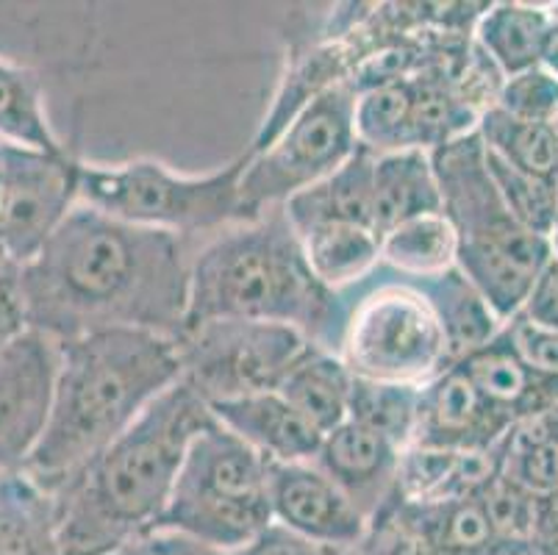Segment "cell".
Wrapping results in <instances>:
<instances>
[{
  "instance_id": "obj_1",
  "label": "cell",
  "mask_w": 558,
  "mask_h": 555,
  "mask_svg": "<svg viewBox=\"0 0 558 555\" xmlns=\"http://www.w3.org/2000/svg\"><path fill=\"white\" fill-rule=\"evenodd\" d=\"M190 264L179 233L131 226L78 203L25 264L28 325L59 342L114 328L179 339Z\"/></svg>"
},
{
  "instance_id": "obj_2",
  "label": "cell",
  "mask_w": 558,
  "mask_h": 555,
  "mask_svg": "<svg viewBox=\"0 0 558 555\" xmlns=\"http://www.w3.org/2000/svg\"><path fill=\"white\" fill-rule=\"evenodd\" d=\"M59 345L48 427L23 467L50 495L181 381L175 339L150 330H98Z\"/></svg>"
},
{
  "instance_id": "obj_3",
  "label": "cell",
  "mask_w": 558,
  "mask_h": 555,
  "mask_svg": "<svg viewBox=\"0 0 558 555\" xmlns=\"http://www.w3.org/2000/svg\"><path fill=\"white\" fill-rule=\"evenodd\" d=\"M211 411L179 381L53 492L62 555H109L159 528L192 436Z\"/></svg>"
},
{
  "instance_id": "obj_4",
  "label": "cell",
  "mask_w": 558,
  "mask_h": 555,
  "mask_svg": "<svg viewBox=\"0 0 558 555\" xmlns=\"http://www.w3.org/2000/svg\"><path fill=\"white\" fill-rule=\"evenodd\" d=\"M217 319L292 325L328 350L337 294L317 283L283 208L217 233L192 256L184 328Z\"/></svg>"
},
{
  "instance_id": "obj_5",
  "label": "cell",
  "mask_w": 558,
  "mask_h": 555,
  "mask_svg": "<svg viewBox=\"0 0 558 555\" xmlns=\"http://www.w3.org/2000/svg\"><path fill=\"white\" fill-rule=\"evenodd\" d=\"M442 214L456 233V269L473 283L500 323H511L550 262V239L514 220L486 170L478 134L430 150Z\"/></svg>"
},
{
  "instance_id": "obj_6",
  "label": "cell",
  "mask_w": 558,
  "mask_h": 555,
  "mask_svg": "<svg viewBox=\"0 0 558 555\" xmlns=\"http://www.w3.org/2000/svg\"><path fill=\"white\" fill-rule=\"evenodd\" d=\"M328 353L353 378L425 386L450 366L445 330L414 278L378 264L353 289L337 292Z\"/></svg>"
},
{
  "instance_id": "obj_7",
  "label": "cell",
  "mask_w": 558,
  "mask_h": 555,
  "mask_svg": "<svg viewBox=\"0 0 558 555\" xmlns=\"http://www.w3.org/2000/svg\"><path fill=\"white\" fill-rule=\"evenodd\" d=\"M270 522V461L209 417L186 447L159 528L231 555Z\"/></svg>"
},
{
  "instance_id": "obj_8",
  "label": "cell",
  "mask_w": 558,
  "mask_h": 555,
  "mask_svg": "<svg viewBox=\"0 0 558 555\" xmlns=\"http://www.w3.org/2000/svg\"><path fill=\"white\" fill-rule=\"evenodd\" d=\"M245 156L209 176H184L161 161L134 159L125 165H81V203L140 228L179 237L222 231L247 222L240 197Z\"/></svg>"
},
{
  "instance_id": "obj_9",
  "label": "cell",
  "mask_w": 558,
  "mask_h": 555,
  "mask_svg": "<svg viewBox=\"0 0 558 555\" xmlns=\"http://www.w3.org/2000/svg\"><path fill=\"white\" fill-rule=\"evenodd\" d=\"M356 92L333 84L314 95L262 150H247L240 197L247 220L331 176L356 150Z\"/></svg>"
},
{
  "instance_id": "obj_10",
  "label": "cell",
  "mask_w": 558,
  "mask_h": 555,
  "mask_svg": "<svg viewBox=\"0 0 558 555\" xmlns=\"http://www.w3.org/2000/svg\"><path fill=\"white\" fill-rule=\"evenodd\" d=\"M175 345L181 384L190 386L206 406L276 391L312 348L308 336L292 325L247 319L192 325L181 330Z\"/></svg>"
},
{
  "instance_id": "obj_11",
  "label": "cell",
  "mask_w": 558,
  "mask_h": 555,
  "mask_svg": "<svg viewBox=\"0 0 558 555\" xmlns=\"http://www.w3.org/2000/svg\"><path fill=\"white\" fill-rule=\"evenodd\" d=\"M73 153L0 145V251L28 264L81 203Z\"/></svg>"
},
{
  "instance_id": "obj_12",
  "label": "cell",
  "mask_w": 558,
  "mask_h": 555,
  "mask_svg": "<svg viewBox=\"0 0 558 555\" xmlns=\"http://www.w3.org/2000/svg\"><path fill=\"white\" fill-rule=\"evenodd\" d=\"M62 345L28 328L0 348V472H17L37 450L53 406Z\"/></svg>"
},
{
  "instance_id": "obj_13",
  "label": "cell",
  "mask_w": 558,
  "mask_h": 555,
  "mask_svg": "<svg viewBox=\"0 0 558 555\" xmlns=\"http://www.w3.org/2000/svg\"><path fill=\"white\" fill-rule=\"evenodd\" d=\"M272 522L328 547L356 550L369 519L314 461L270 464Z\"/></svg>"
},
{
  "instance_id": "obj_14",
  "label": "cell",
  "mask_w": 558,
  "mask_h": 555,
  "mask_svg": "<svg viewBox=\"0 0 558 555\" xmlns=\"http://www.w3.org/2000/svg\"><path fill=\"white\" fill-rule=\"evenodd\" d=\"M509 427L511 422L486 403L473 381L450 364L420 389L417 431L411 445L453 453L489 450L509 434Z\"/></svg>"
},
{
  "instance_id": "obj_15",
  "label": "cell",
  "mask_w": 558,
  "mask_h": 555,
  "mask_svg": "<svg viewBox=\"0 0 558 555\" xmlns=\"http://www.w3.org/2000/svg\"><path fill=\"white\" fill-rule=\"evenodd\" d=\"M400 456L403 450H398L392 442L344 420L331 434L323 436L312 461L373 522L398 497Z\"/></svg>"
},
{
  "instance_id": "obj_16",
  "label": "cell",
  "mask_w": 558,
  "mask_h": 555,
  "mask_svg": "<svg viewBox=\"0 0 558 555\" xmlns=\"http://www.w3.org/2000/svg\"><path fill=\"white\" fill-rule=\"evenodd\" d=\"M456 366L511 425L558 409V378L536 373L509 342L506 328Z\"/></svg>"
},
{
  "instance_id": "obj_17",
  "label": "cell",
  "mask_w": 558,
  "mask_h": 555,
  "mask_svg": "<svg viewBox=\"0 0 558 555\" xmlns=\"http://www.w3.org/2000/svg\"><path fill=\"white\" fill-rule=\"evenodd\" d=\"M209 411L222 427L240 436L270 464L312 461L323 442V436L278 391L236 397L209 406Z\"/></svg>"
},
{
  "instance_id": "obj_18",
  "label": "cell",
  "mask_w": 558,
  "mask_h": 555,
  "mask_svg": "<svg viewBox=\"0 0 558 555\" xmlns=\"http://www.w3.org/2000/svg\"><path fill=\"white\" fill-rule=\"evenodd\" d=\"M375 153L359 145L348 159L308 190L283 203L289 226L303 231L317 222H350L373 228Z\"/></svg>"
},
{
  "instance_id": "obj_19",
  "label": "cell",
  "mask_w": 558,
  "mask_h": 555,
  "mask_svg": "<svg viewBox=\"0 0 558 555\" xmlns=\"http://www.w3.org/2000/svg\"><path fill=\"white\" fill-rule=\"evenodd\" d=\"M434 212H442V195L428 150L409 147L375 156L373 231L378 237Z\"/></svg>"
},
{
  "instance_id": "obj_20",
  "label": "cell",
  "mask_w": 558,
  "mask_h": 555,
  "mask_svg": "<svg viewBox=\"0 0 558 555\" xmlns=\"http://www.w3.org/2000/svg\"><path fill=\"white\" fill-rule=\"evenodd\" d=\"M295 233L312 275L333 294L362 283L380 264V237L367 226L317 222Z\"/></svg>"
},
{
  "instance_id": "obj_21",
  "label": "cell",
  "mask_w": 558,
  "mask_h": 555,
  "mask_svg": "<svg viewBox=\"0 0 558 555\" xmlns=\"http://www.w3.org/2000/svg\"><path fill=\"white\" fill-rule=\"evenodd\" d=\"M0 555H62L56 500L28 472H0Z\"/></svg>"
},
{
  "instance_id": "obj_22",
  "label": "cell",
  "mask_w": 558,
  "mask_h": 555,
  "mask_svg": "<svg viewBox=\"0 0 558 555\" xmlns=\"http://www.w3.org/2000/svg\"><path fill=\"white\" fill-rule=\"evenodd\" d=\"M276 391L319 436H326L348 420L353 375L337 355L312 345Z\"/></svg>"
},
{
  "instance_id": "obj_23",
  "label": "cell",
  "mask_w": 558,
  "mask_h": 555,
  "mask_svg": "<svg viewBox=\"0 0 558 555\" xmlns=\"http://www.w3.org/2000/svg\"><path fill=\"white\" fill-rule=\"evenodd\" d=\"M553 14L534 3H492L473 25V43L504 79L534 70Z\"/></svg>"
},
{
  "instance_id": "obj_24",
  "label": "cell",
  "mask_w": 558,
  "mask_h": 555,
  "mask_svg": "<svg viewBox=\"0 0 558 555\" xmlns=\"http://www.w3.org/2000/svg\"><path fill=\"white\" fill-rule=\"evenodd\" d=\"M417 283L442 325L450 364H459L461 359L489 345L504 330V323L492 312L484 294L456 267L434 278H420Z\"/></svg>"
},
{
  "instance_id": "obj_25",
  "label": "cell",
  "mask_w": 558,
  "mask_h": 555,
  "mask_svg": "<svg viewBox=\"0 0 558 555\" xmlns=\"http://www.w3.org/2000/svg\"><path fill=\"white\" fill-rule=\"evenodd\" d=\"M0 145L64 153L45 109V92L37 73L0 56Z\"/></svg>"
},
{
  "instance_id": "obj_26",
  "label": "cell",
  "mask_w": 558,
  "mask_h": 555,
  "mask_svg": "<svg viewBox=\"0 0 558 555\" xmlns=\"http://www.w3.org/2000/svg\"><path fill=\"white\" fill-rule=\"evenodd\" d=\"M486 153L514 170L558 186V140L553 125L522 122L500 111L497 106L486 109L475 125Z\"/></svg>"
},
{
  "instance_id": "obj_27",
  "label": "cell",
  "mask_w": 558,
  "mask_h": 555,
  "mask_svg": "<svg viewBox=\"0 0 558 555\" xmlns=\"http://www.w3.org/2000/svg\"><path fill=\"white\" fill-rule=\"evenodd\" d=\"M500 475L534 497L558 486V409L509 427L500 439Z\"/></svg>"
},
{
  "instance_id": "obj_28",
  "label": "cell",
  "mask_w": 558,
  "mask_h": 555,
  "mask_svg": "<svg viewBox=\"0 0 558 555\" xmlns=\"http://www.w3.org/2000/svg\"><path fill=\"white\" fill-rule=\"evenodd\" d=\"M380 264L403 278H434L456 267V233L442 212L423 214L380 237Z\"/></svg>"
},
{
  "instance_id": "obj_29",
  "label": "cell",
  "mask_w": 558,
  "mask_h": 555,
  "mask_svg": "<svg viewBox=\"0 0 558 555\" xmlns=\"http://www.w3.org/2000/svg\"><path fill=\"white\" fill-rule=\"evenodd\" d=\"M356 140L375 156L417 147L411 75L356 95Z\"/></svg>"
},
{
  "instance_id": "obj_30",
  "label": "cell",
  "mask_w": 558,
  "mask_h": 555,
  "mask_svg": "<svg viewBox=\"0 0 558 555\" xmlns=\"http://www.w3.org/2000/svg\"><path fill=\"white\" fill-rule=\"evenodd\" d=\"M420 389L423 386L353 378L348 420L384 436L398 450H405L417 431Z\"/></svg>"
},
{
  "instance_id": "obj_31",
  "label": "cell",
  "mask_w": 558,
  "mask_h": 555,
  "mask_svg": "<svg viewBox=\"0 0 558 555\" xmlns=\"http://www.w3.org/2000/svg\"><path fill=\"white\" fill-rule=\"evenodd\" d=\"M484 159L497 195L504 197L506 208L514 214V220L531 233H536V237L550 239L558 217V186L525 176V172L504 165L486 150Z\"/></svg>"
},
{
  "instance_id": "obj_32",
  "label": "cell",
  "mask_w": 558,
  "mask_h": 555,
  "mask_svg": "<svg viewBox=\"0 0 558 555\" xmlns=\"http://www.w3.org/2000/svg\"><path fill=\"white\" fill-rule=\"evenodd\" d=\"M495 106L514 120L550 125L558 114V81L539 68L517 73L504 79Z\"/></svg>"
},
{
  "instance_id": "obj_33",
  "label": "cell",
  "mask_w": 558,
  "mask_h": 555,
  "mask_svg": "<svg viewBox=\"0 0 558 555\" xmlns=\"http://www.w3.org/2000/svg\"><path fill=\"white\" fill-rule=\"evenodd\" d=\"M28 328L25 264L0 251V348L14 342Z\"/></svg>"
},
{
  "instance_id": "obj_34",
  "label": "cell",
  "mask_w": 558,
  "mask_h": 555,
  "mask_svg": "<svg viewBox=\"0 0 558 555\" xmlns=\"http://www.w3.org/2000/svg\"><path fill=\"white\" fill-rule=\"evenodd\" d=\"M504 328L517 353L534 366L536 373L558 378V330H547L542 325H534L531 319L522 317V314H517Z\"/></svg>"
},
{
  "instance_id": "obj_35",
  "label": "cell",
  "mask_w": 558,
  "mask_h": 555,
  "mask_svg": "<svg viewBox=\"0 0 558 555\" xmlns=\"http://www.w3.org/2000/svg\"><path fill=\"white\" fill-rule=\"evenodd\" d=\"M356 550L328 547V544L312 542V539L289 531L278 522H270L253 542H247L245 547L231 555H356Z\"/></svg>"
},
{
  "instance_id": "obj_36",
  "label": "cell",
  "mask_w": 558,
  "mask_h": 555,
  "mask_svg": "<svg viewBox=\"0 0 558 555\" xmlns=\"http://www.w3.org/2000/svg\"><path fill=\"white\" fill-rule=\"evenodd\" d=\"M109 555H222L217 550L206 547V544L195 542L190 536H181L175 531H165V528H156V531L145 533V536L134 539V542L117 547Z\"/></svg>"
},
{
  "instance_id": "obj_37",
  "label": "cell",
  "mask_w": 558,
  "mask_h": 555,
  "mask_svg": "<svg viewBox=\"0 0 558 555\" xmlns=\"http://www.w3.org/2000/svg\"><path fill=\"white\" fill-rule=\"evenodd\" d=\"M558 536V486L553 488L550 495L539 497L536 506V542H547V539Z\"/></svg>"
},
{
  "instance_id": "obj_38",
  "label": "cell",
  "mask_w": 558,
  "mask_h": 555,
  "mask_svg": "<svg viewBox=\"0 0 558 555\" xmlns=\"http://www.w3.org/2000/svg\"><path fill=\"white\" fill-rule=\"evenodd\" d=\"M553 20L545 31V39H542V48H539V64L536 68L545 70L547 75L558 81V14L550 12Z\"/></svg>"
},
{
  "instance_id": "obj_39",
  "label": "cell",
  "mask_w": 558,
  "mask_h": 555,
  "mask_svg": "<svg viewBox=\"0 0 558 555\" xmlns=\"http://www.w3.org/2000/svg\"><path fill=\"white\" fill-rule=\"evenodd\" d=\"M531 555H558V536L556 539H547V542L534 544Z\"/></svg>"
},
{
  "instance_id": "obj_40",
  "label": "cell",
  "mask_w": 558,
  "mask_h": 555,
  "mask_svg": "<svg viewBox=\"0 0 558 555\" xmlns=\"http://www.w3.org/2000/svg\"><path fill=\"white\" fill-rule=\"evenodd\" d=\"M550 262L558 267V217H556V228L550 233Z\"/></svg>"
},
{
  "instance_id": "obj_41",
  "label": "cell",
  "mask_w": 558,
  "mask_h": 555,
  "mask_svg": "<svg viewBox=\"0 0 558 555\" xmlns=\"http://www.w3.org/2000/svg\"><path fill=\"white\" fill-rule=\"evenodd\" d=\"M550 125H553V134H556V140H558V114H556V120L550 122Z\"/></svg>"
}]
</instances>
